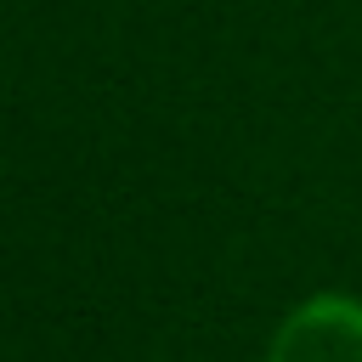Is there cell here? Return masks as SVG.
Wrapping results in <instances>:
<instances>
[{"instance_id": "obj_1", "label": "cell", "mask_w": 362, "mask_h": 362, "mask_svg": "<svg viewBox=\"0 0 362 362\" xmlns=\"http://www.w3.org/2000/svg\"><path fill=\"white\" fill-rule=\"evenodd\" d=\"M266 362H362V300L351 294L300 300L277 322Z\"/></svg>"}]
</instances>
